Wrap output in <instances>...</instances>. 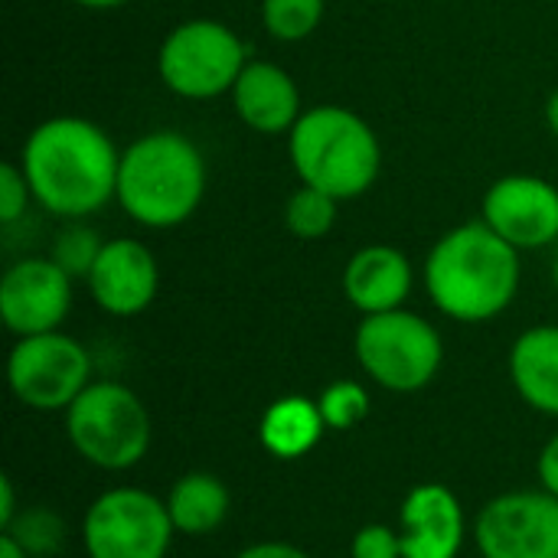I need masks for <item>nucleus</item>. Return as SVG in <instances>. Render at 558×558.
<instances>
[{
  "mask_svg": "<svg viewBox=\"0 0 558 558\" xmlns=\"http://www.w3.org/2000/svg\"><path fill=\"white\" fill-rule=\"evenodd\" d=\"M167 510L173 520V530L180 536H209L216 533L229 510H232V494L226 487V481H219L209 471H193L183 474L180 481H173L170 494H167Z\"/></svg>",
  "mask_w": 558,
  "mask_h": 558,
  "instance_id": "6ab92c4d",
  "label": "nucleus"
},
{
  "mask_svg": "<svg viewBox=\"0 0 558 558\" xmlns=\"http://www.w3.org/2000/svg\"><path fill=\"white\" fill-rule=\"evenodd\" d=\"M353 353L366 379L396 396L422 392L445 363V340L432 320L415 311H386L360 320Z\"/></svg>",
  "mask_w": 558,
  "mask_h": 558,
  "instance_id": "423d86ee",
  "label": "nucleus"
},
{
  "mask_svg": "<svg viewBox=\"0 0 558 558\" xmlns=\"http://www.w3.org/2000/svg\"><path fill=\"white\" fill-rule=\"evenodd\" d=\"M546 124H549V131L558 137V88L549 95V101H546Z\"/></svg>",
  "mask_w": 558,
  "mask_h": 558,
  "instance_id": "7c9ffc66",
  "label": "nucleus"
},
{
  "mask_svg": "<svg viewBox=\"0 0 558 558\" xmlns=\"http://www.w3.org/2000/svg\"><path fill=\"white\" fill-rule=\"evenodd\" d=\"M317 405H320V415L327 422V432H350L360 422H366L373 402H369V392H366L363 383H356V379H337V383H330L320 392Z\"/></svg>",
  "mask_w": 558,
  "mask_h": 558,
  "instance_id": "b1692460",
  "label": "nucleus"
},
{
  "mask_svg": "<svg viewBox=\"0 0 558 558\" xmlns=\"http://www.w3.org/2000/svg\"><path fill=\"white\" fill-rule=\"evenodd\" d=\"M245 65L248 49L242 36L229 23L209 16L177 23L157 49L160 82L190 101L229 95Z\"/></svg>",
  "mask_w": 558,
  "mask_h": 558,
  "instance_id": "0eeeda50",
  "label": "nucleus"
},
{
  "mask_svg": "<svg viewBox=\"0 0 558 558\" xmlns=\"http://www.w3.org/2000/svg\"><path fill=\"white\" fill-rule=\"evenodd\" d=\"M0 533L13 536L26 549L29 558L56 556L65 546V536H69L65 520L49 507H23L13 517V523L7 530H0Z\"/></svg>",
  "mask_w": 558,
  "mask_h": 558,
  "instance_id": "412c9836",
  "label": "nucleus"
},
{
  "mask_svg": "<svg viewBox=\"0 0 558 558\" xmlns=\"http://www.w3.org/2000/svg\"><path fill=\"white\" fill-rule=\"evenodd\" d=\"M173 536L167 500L144 487H111L98 494L82 520L88 558H167Z\"/></svg>",
  "mask_w": 558,
  "mask_h": 558,
  "instance_id": "6e6552de",
  "label": "nucleus"
},
{
  "mask_svg": "<svg viewBox=\"0 0 558 558\" xmlns=\"http://www.w3.org/2000/svg\"><path fill=\"white\" fill-rule=\"evenodd\" d=\"M72 3H78V7H85V10H118V7H124L128 0H72Z\"/></svg>",
  "mask_w": 558,
  "mask_h": 558,
  "instance_id": "2f4dec72",
  "label": "nucleus"
},
{
  "mask_svg": "<svg viewBox=\"0 0 558 558\" xmlns=\"http://www.w3.org/2000/svg\"><path fill=\"white\" fill-rule=\"evenodd\" d=\"M229 98H232L239 121L265 137L291 134L304 114L301 88L291 78V72L281 69L278 62H265V59H248V65L235 78Z\"/></svg>",
  "mask_w": 558,
  "mask_h": 558,
  "instance_id": "2eb2a0df",
  "label": "nucleus"
},
{
  "mask_svg": "<svg viewBox=\"0 0 558 558\" xmlns=\"http://www.w3.org/2000/svg\"><path fill=\"white\" fill-rule=\"evenodd\" d=\"M92 383L88 350L62 330L20 337L7 356V386L29 412H65Z\"/></svg>",
  "mask_w": 558,
  "mask_h": 558,
  "instance_id": "1a4fd4ad",
  "label": "nucleus"
},
{
  "mask_svg": "<svg viewBox=\"0 0 558 558\" xmlns=\"http://www.w3.org/2000/svg\"><path fill=\"white\" fill-rule=\"evenodd\" d=\"M327 0H262V26L278 43H301L317 33Z\"/></svg>",
  "mask_w": 558,
  "mask_h": 558,
  "instance_id": "4be33fe9",
  "label": "nucleus"
},
{
  "mask_svg": "<svg viewBox=\"0 0 558 558\" xmlns=\"http://www.w3.org/2000/svg\"><path fill=\"white\" fill-rule=\"evenodd\" d=\"M85 284L98 311L111 317H137L157 301L160 265L141 239H105Z\"/></svg>",
  "mask_w": 558,
  "mask_h": 558,
  "instance_id": "ddd939ff",
  "label": "nucleus"
},
{
  "mask_svg": "<svg viewBox=\"0 0 558 558\" xmlns=\"http://www.w3.org/2000/svg\"><path fill=\"white\" fill-rule=\"evenodd\" d=\"M481 558H558V497L510 490L487 500L474 520Z\"/></svg>",
  "mask_w": 558,
  "mask_h": 558,
  "instance_id": "9d476101",
  "label": "nucleus"
},
{
  "mask_svg": "<svg viewBox=\"0 0 558 558\" xmlns=\"http://www.w3.org/2000/svg\"><path fill=\"white\" fill-rule=\"evenodd\" d=\"M481 219L520 252L546 248L558 239V186L536 173H507L487 186Z\"/></svg>",
  "mask_w": 558,
  "mask_h": 558,
  "instance_id": "f8f14e48",
  "label": "nucleus"
},
{
  "mask_svg": "<svg viewBox=\"0 0 558 558\" xmlns=\"http://www.w3.org/2000/svg\"><path fill=\"white\" fill-rule=\"evenodd\" d=\"M20 513L16 507V490L10 477H0V530H7L13 523V517Z\"/></svg>",
  "mask_w": 558,
  "mask_h": 558,
  "instance_id": "c85d7f7f",
  "label": "nucleus"
},
{
  "mask_svg": "<svg viewBox=\"0 0 558 558\" xmlns=\"http://www.w3.org/2000/svg\"><path fill=\"white\" fill-rule=\"evenodd\" d=\"M121 150L88 118L56 114L39 121L20 150L33 203L56 219H88L114 199Z\"/></svg>",
  "mask_w": 558,
  "mask_h": 558,
  "instance_id": "f257e3e1",
  "label": "nucleus"
},
{
  "mask_svg": "<svg viewBox=\"0 0 558 558\" xmlns=\"http://www.w3.org/2000/svg\"><path fill=\"white\" fill-rule=\"evenodd\" d=\"M209 186L206 157L183 131H147L121 150L114 203L144 229H177L196 216Z\"/></svg>",
  "mask_w": 558,
  "mask_h": 558,
  "instance_id": "7ed1b4c3",
  "label": "nucleus"
},
{
  "mask_svg": "<svg viewBox=\"0 0 558 558\" xmlns=\"http://www.w3.org/2000/svg\"><path fill=\"white\" fill-rule=\"evenodd\" d=\"M412 288L415 268L409 255L383 242L356 248L343 268V294L363 317L405 307Z\"/></svg>",
  "mask_w": 558,
  "mask_h": 558,
  "instance_id": "dca6fc26",
  "label": "nucleus"
},
{
  "mask_svg": "<svg viewBox=\"0 0 558 558\" xmlns=\"http://www.w3.org/2000/svg\"><path fill=\"white\" fill-rule=\"evenodd\" d=\"M288 157L304 186L347 203L373 190L383 170V144L369 121L343 105L304 108L288 134Z\"/></svg>",
  "mask_w": 558,
  "mask_h": 558,
  "instance_id": "20e7f679",
  "label": "nucleus"
},
{
  "mask_svg": "<svg viewBox=\"0 0 558 558\" xmlns=\"http://www.w3.org/2000/svg\"><path fill=\"white\" fill-rule=\"evenodd\" d=\"M517 396L539 415L558 418V324L523 330L507 356Z\"/></svg>",
  "mask_w": 558,
  "mask_h": 558,
  "instance_id": "f3484780",
  "label": "nucleus"
},
{
  "mask_svg": "<svg viewBox=\"0 0 558 558\" xmlns=\"http://www.w3.org/2000/svg\"><path fill=\"white\" fill-rule=\"evenodd\" d=\"M72 275H65L49 255H29L13 262L0 278V317L3 327L20 337L59 330L72 311Z\"/></svg>",
  "mask_w": 558,
  "mask_h": 558,
  "instance_id": "9b49d317",
  "label": "nucleus"
},
{
  "mask_svg": "<svg viewBox=\"0 0 558 558\" xmlns=\"http://www.w3.org/2000/svg\"><path fill=\"white\" fill-rule=\"evenodd\" d=\"M62 415L72 451L98 471H131L150 451V412L124 383L95 379Z\"/></svg>",
  "mask_w": 558,
  "mask_h": 558,
  "instance_id": "39448f33",
  "label": "nucleus"
},
{
  "mask_svg": "<svg viewBox=\"0 0 558 558\" xmlns=\"http://www.w3.org/2000/svg\"><path fill=\"white\" fill-rule=\"evenodd\" d=\"M101 248H105V239H101L92 226H85L82 219H72V222H65L62 232L56 235L49 258H52L65 275L85 281L88 271H92V265L98 262Z\"/></svg>",
  "mask_w": 558,
  "mask_h": 558,
  "instance_id": "5701e85b",
  "label": "nucleus"
},
{
  "mask_svg": "<svg viewBox=\"0 0 558 558\" xmlns=\"http://www.w3.org/2000/svg\"><path fill=\"white\" fill-rule=\"evenodd\" d=\"M324 432H327V422L320 415V405L307 396L275 399L258 422L262 448L278 461L304 458L307 451H314L320 445Z\"/></svg>",
  "mask_w": 558,
  "mask_h": 558,
  "instance_id": "a211bd4d",
  "label": "nucleus"
},
{
  "mask_svg": "<svg viewBox=\"0 0 558 558\" xmlns=\"http://www.w3.org/2000/svg\"><path fill=\"white\" fill-rule=\"evenodd\" d=\"M402 558H458L468 539V517L454 490L445 484H418L399 510Z\"/></svg>",
  "mask_w": 558,
  "mask_h": 558,
  "instance_id": "4468645a",
  "label": "nucleus"
},
{
  "mask_svg": "<svg viewBox=\"0 0 558 558\" xmlns=\"http://www.w3.org/2000/svg\"><path fill=\"white\" fill-rule=\"evenodd\" d=\"M337 219H340V199H333L324 190L304 186V183L284 203V226L301 242L327 239L333 232Z\"/></svg>",
  "mask_w": 558,
  "mask_h": 558,
  "instance_id": "aec40b11",
  "label": "nucleus"
},
{
  "mask_svg": "<svg viewBox=\"0 0 558 558\" xmlns=\"http://www.w3.org/2000/svg\"><path fill=\"white\" fill-rule=\"evenodd\" d=\"M0 558H29V556H26V549H23L13 536L0 533Z\"/></svg>",
  "mask_w": 558,
  "mask_h": 558,
  "instance_id": "c756f323",
  "label": "nucleus"
},
{
  "mask_svg": "<svg viewBox=\"0 0 558 558\" xmlns=\"http://www.w3.org/2000/svg\"><path fill=\"white\" fill-rule=\"evenodd\" d=\"M553 284H556V291H558V255H556V262H553Z\"/></svg>",
  "mask_w": 558,
  "mask_h": 558,
  "instance_id": "473e14b6",
  "label": "nucleus"
},
{
  "mask_svg": "<svg viewBox=\"0 0 558 558\" xmlns=\"http://www.w3.org/2000/svg\"><path fill=\"white\" fill-rule=\"evenodd\" d=\"M422 281L428 301L458 324H487L520 294V248L500 239L484 219L448 229L425 255Z\"/></svg>",
  "mask_w": 558,
  "mask_h": 558,
  "instance_id": "f03ea898",
  "label": "nucleus"
},
{
  "mask_svg": "<svg viewBox=\"0 0 558 558\" xmlns=\"http://www.w3.org/2000/svg\"><path fill=\"white\" fill-rule=\"evenodd\" d=\"M33 203V193H29V183H26V173L20 163H3L0 167V222L3 226H13L26 216V206Z\"/></svg>",
  "mask_w": 558,
  "mask_h": 558,
  "instance_id": "393cba45",
  "label": "nucleus"
},
{
  "mask_svg": "<svg viewBox=\"0 0 558 558\" xmlns=\"http://www.w3.org/2000/svg\"><path fill=\"white\" fill-rule=\"evenodd\" d=\"M536 477H539V487H543L546 494L558 497V435H553V438L543 445V451H539V458H536Z\"/></svg>",
  "mask_w": 558,
  "mask_h": 558,
  "instance_id": "bb28decb",
  "label": "nucleus"
},
{
  "mask_svg": "<svg viewBox=\"0 0 558 558\" xmlns=\"http://www.w3.org/2000/svg\"><path fill=\"white\" fill-rule=\"evenodd\" d=\"M235 558H311L304 549L291 546V543H278V539H268V543H255V546H245Z\"/></svg>",
  "mask_w": 558,
  "mask_h": 558,
  "instance_id": "cd10ccee",
  "label": "nucleus"
},
{
  "mask_svg": "<svg viewBox=\"0 0 558 558\" xmlns=\"http://www.w3.org/2000/svg\"><path fill=\"white\" fill-rule=\"evenodd\" d=\"M350 558H402L399 530H392L386 523L360 526L353 543H350Z\"/></svg>",
  "mask_w": 558,
  "mask_h": 558,
  "instance_id": "a878e982",
  "label": "nucleus"
}]
</instances>
